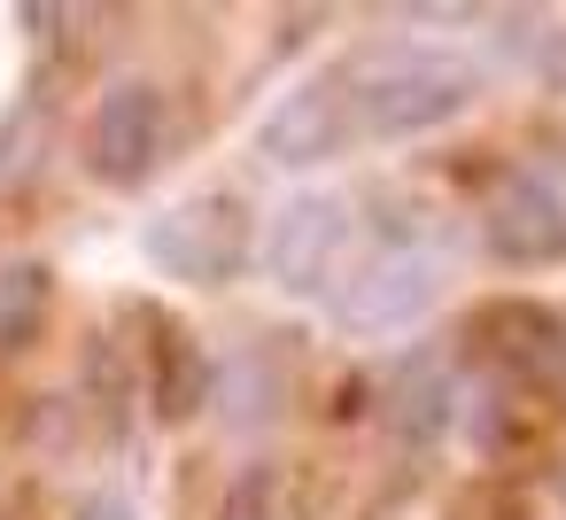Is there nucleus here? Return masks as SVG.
Here are the masks:
<instances>
[{"instance_id": "10", "label": "nucleus", "mask_w": 566, "mask_h": 520, "mask_svg": "<svg viewBox=\"0 0 566 520\" xmlns=\"http://www.w3.org/2000/svg\"><path fill=\"white\" fill-rule=\"evenodd\" d=\"M148 326H156V412H164V419H195V412L210 404L218 365L195 350L187 326H171V319H156V311H148Z\"/></svg>"}, {"instance_id": "8", "label": "nucleus", "mask_w": 566, "mask_h": 520, "mask_svg": "<svg viewBox=\"0 0 566 520\" xmlns=\"http://www.w3.org/2000/svg\"><path fill=\"white\" fill-rule=\"evenodd\" d=\"M458 412H465V381H458V365H450L442 350H411V357L388 373L380 419H388V435H396L403 450L442 443V427H450Z\"/></svg>"}, {"instance_id": "14", "label": "nucleus", "mask_w": 566, "mask_h": 520, "mask_svg": "<svg viewBox=\"0 0 566 520\" xmlns=\"http://www.w3.org/2000/svg\"><path fill=\"white\" fill-rule=\"evenodd\" d=\"M218 520H280V474L272 466H249L233 489H226V512Z\"/></svg>"}, {"instance_id": "4", "label": "nucleus", "mask_w": 566, "mask_h": 520, "mask_svg": "<svg viewBox=\"0 0 566 520\" xmlns=\"http://www.w3.org/2000/svg\"><path fill=\"white\" fill-rule=\"evenodd\" d=\"M148 264L164 280H187V288H226L241 264H249V202L241 195H195L164 218H148Z\"/></svg>"}, {"instance_id": "5", "label": "nucleus", "mask_w": 566, "mask_h": 520, "mask_svg": "<svg viewBox=\"0 0 566 520\" xmlns=\"http://www.w3.org/2000/svg\"><path fill=\"white\" fill-rule=\"evenodd\" d=\"M171 148V102L156 79H117L86 117V171L102 187H140Z\"/></svg>"}, {"instance_id": "2", "label": "nucleus", "mask_w": 566, "mask_h": 520, "mask_svg": "<svg viewBox=\"0 0 566 520\" xmlns=\"http://www.w3.org/2000/svg\"><path fill=\"white\" fill-rule=\"evenodd\" d=\"M450 288V233L442 226H357V249L326 295L342 334H388L411 326Z\"/></svg>"}, {"instance_id": "7", "label": "nucleus", "mask_w": 566, "mask_h": 520, "mask_svg": "<svg viewBox=\"0 0 566 520\" xmlns=\"http://www.w3.org/2000/svg\"><path fill=\"white\" fill-rule=\"evenodd\" d=\"M349 249H357V210H349L342 195H295V202L272 218V233H264L272 280H280L287 295H318V303L334 295Z\"/></svg>"}, {"instance_id": "1", "label": "nucleus", "mask_w": 566, "mask_h": 520, "mask_svg": "<svg viewBox=\"0 0 566 520\" xmlns=\"http://www.w3.org/2000/svg\"><path fill=\"white\" fill-rule=\"evenodd\" d=\"M349 71V110H357V141L388 148V141H419L450 117H465L481 102V63L458 48H427V40H380L342 55Z\"/></svg>"}, {"instance_id": "15", "label": "nucleus", "mask_w": 566, "mask_h": 520, "mask_svg": "<svg viewBox=\"0 0 566 520\" xmlns=\"http://www.w3.org/2000/svg\"><path fill=\"white\" fill-rule=\"evenodd\" d=\"M78 520H140V512H133V505H125L117 489H102V497H94V505H86Z\"/></svg>"}, {"instance_id": "9", "label": "nucleus", "mask_w": 566, "mask_h": 520, "mask_svg": "<svg viewBox=\"0 0 566 520\" xmlns=\"http://www.w3.org/2000/svg\"><path fill=\"white\" fill-rule=\"evenodd\" d=\"M465 435L481 458H520L543 435V388H527L512 373H481L465 388Z\"/></svg>"}, {"instance_id": "11", "label": "nucleus", "mask_w": 566, "mask_h": 520, "mask_svg": "<svg viewBox=\"0 0 566 520\" xmlns=\"http://www.w3.org/2000/svg\"><path fill=\"white\" fill-rule=\"evenodd\" d=\"M210 404H218L233 427H264V419H280V412H287V373H280V365H264V350H241L233 365H218Z\"/></svg>"}, {"instance_id": "12", "label": "nucleus", "mask_w": 566, "mask_h": 520, "mask_svg": "<svg viewBox=\"0 0 566 520\" xmlns=\"http://www.w3.org/2000/svg\"><path fill=\"white\" fill-rule=\"evenodd\" d=\"M48 303H55V272H48L40 257L0 264V357H17V350H32V342H40Z\"/></svg>"}, {"instance_id": "3", "label": "nucleus", "mask_w": 566, "mask_h": 520, "mask_svg": "<svg viewBox=\"0 0 566 520\" xmlns=\"http://www.w3.org/2000/svg\"><path fill=\"white\" fill-rule=\"evenodd\" d=\"M481 249L512 272L566 264V164H512L481 202Z\"/></svg>"}, {"instance_id": "13", "label": "nucleus", "mask_w": 566, "mask_h": 520, "mask_svg": "<svg viewBox=\"0 0 566 520\" xmlns=\"http://www.w3.org/2000/svg\"><path fill=\"white\" fill-rule=\"evenodd\" d=\"M489 24L520 79H535L543 94H566V24L558 17H489Z\"/></svg>"}, {"instance_id": "6", "label": "nucleus", "mask_w": 566, "mask_h": 520, "mask_svg": "<svg viewBox=\"0 0 566 520\" xmlns=\"http://www.w3.org/2000/svg\"><path fill=\"white\" fill-rule=\"evenodd\" d=\"M256 148H264V164H280V171H318V164L349 156V148H357L349 71L326 63V71H311L295 94H280V110H272L264 133H256Z\"/></svg>"}]
</instances>
